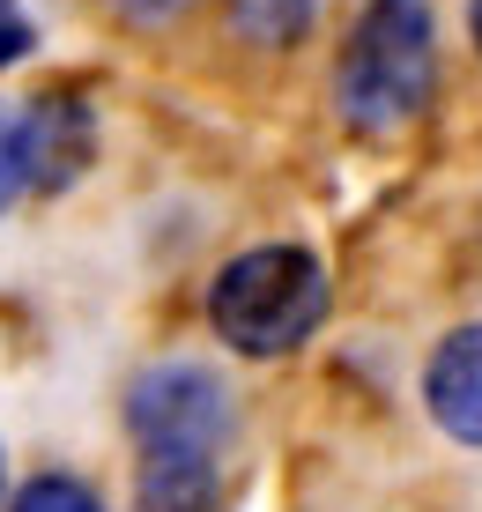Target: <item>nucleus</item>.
Returning <instances> with one entry per match:
<instances>
[{
    "instance_id": "f257e3e1",
    "label": "nucleus",
    "mask_w": 482,
    "mask_h": 512,
    "mask_svg": "<svg viewBox=\"0 0 482 512\" xmlns=\"http://www.w3.org/2000/svg\"><path fill=\"white\" fill-rule=\"evenodd\" d=\"M431 82H438V45H431L423 0H371L356 38L342 45V75H334L349 127H364V134L408 127L431 104Z\"/></svg>"
},
{
    "instance_id": "f03ea898",
    "label": "nucleus",
    "mask_w": 482,
    "mask_h": 512,
    "mask_svg": "<svg viewBox=\"0 0 482 512\" xmlns=\"http://www.w3.org/2000/svg\"><path fill=\"white\" fill-rule=\"evenodd\" d=\"M327 312V275L305 245H260V253H238L208 290V320L230 349L245 357H282L319 327Z\"/></svg>"
},
{
    "instance_id": "7ed1b4c3",
    "label": "nucleus",
    "mask_w": 482,
    "mask_h": 512,
    "mask_svg": "<svg viewBox=\"0 0 482 512\" xmlns=\"http://www.w3.org/2000/svg\"><path fill=\"white\" fill-rule=\"evenodd\" d=\"M127 423H134L141 453H216L230 431V394L201 364H156V372L134 379Z\"/></svg>"
},
{
    "instance_id": "20e7f679",
    "label": "nucleus",
    "mask_w": 482,
    "mask_h": 512,
    "mask_svg": "<svg viewBox=\"0 0 482 512\" xmlns=\"http://www.w3.org/2000/svg\"><path fill=\"white\" fill-rule=\"evenodd\" d=\"M423 401L460 446H482V327H460L438 342L431 372H423Z\"/></svg>"
},
{
    "instance_id": "39448f33",
    "label": "nucleus",
    "mask_w": 482,
    "mask_h": 512,
    "mask_svg": "<svg viewBox=\"0 0 482 512\" xmlns=\"http://www.w3.org/2000/svg\"><path fill=\"white\" fill-rule=\"evenodd\" d=\"M23 164H30V186H45V193L67 186L89 164V112L75 97L23 104Z\"/></svg>"
},
{
    "instance_id": "423d86ee",
    "label": "nucleus",
    "mask_w": 482,
    "mask_h": 512,
    "mask_svg": "<svg viewBox=\"0 0 482 512\" xmlns=\"http://www.w3.org/2000/svg\"><path fill=\"white\" fill-rule=\"evenodd\" d=\"M141 512H216V453H149L134 475Z\"/></svg>"
},
{
    "instance_id": "0eeeda50",
    "label": "nucleus",
    "mask_w": 482,
    "mask_h": 512,
    "mask_svg": "<svg viewBox=\"0 0 482 512\" xmlns=\"http://www.w3.org/2000/svg\"><path fill=\"white\" fill-rule=\"evenodd\" d=\"M8 512H104V505H97L89 483H75V475H38V483L15 490Z\"/></svg>"
},
{
    "instance_id": "6e6552de",
    "label": "nucleus",
    "mask_w": 482,
    "mask_h": 512,
    "mask_svg": "<svg viewBox=\"0 0 482 512\" xmlns=\"http://www.w3.org/2000/svg\"><path fill=\"white\" fill-rule=\"evenodd\" d=\"M30 186V164H23V104H0V208Z\"/></svg>"
},
{
    "instance_id": "1a4fd4ad",
    "label": "nucleus",
    "mask_w": 482,
    "mask_h": 512,
    "mask_svg": "<svg viewBox=\"0 0 482 512\" xmlns=\"http://www.w3.org/2000/svg\"><path fill=\"white\" fill-rule=\"evenodd\" d=\"M238 23L282 45V38H297V30H305V0H238Z\"/></svg>"
},
{
    "instance_id": "9d476101",
    "label": "nucleus",
    "mask_w": 482,
    "mask_h": 512,
    "mask_svg": "<svg viewBox=\"0 0 482 512\" xmlns=\"http://www.w3.org/2000/svg\"><path fill=\"white\" fill-rule=\"evenodd\" d=\"M23 52H30V15L15 8V0H0V67L23 60Z\"/></svg>"
},
{
    "instance_id": "9b49d317",
    "label": "nucleus",
    "mask_w": 482,
    "mask_h": 512,
    "mask_svg": "<svg viewBox=\"0 0 482 512\" xmlns=\"http://www.w3.org/2000/svg\"><path fill=\"white\" fill-rule=\"evenodd\" d=\"M112 8L127 15V23H164V15H178L186 0H112Z\"/></svg>"
},
{
    "instance_id": "f8f14e48",
    "label": "nucleus",
    "mask_w": 482,
    "mask_h": 512,
    "mask_svg": "<svg viewBox=\"0 0 482 512\" xmlns=\"http://www.w3.org/2000/svg\"><path fill=\"white\" fill-rule=\"evenodd\" d=\"M468 23H475V45H482V0H475V8H468Z\"/></svg>"
}]
</instances>
